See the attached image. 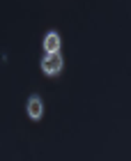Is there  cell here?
Segmentation results:
<instances>
[{
	"instance_id": "cell-1",
	"label": "cell",
	"mask_w": 131,
	"mask_h": 161,
	"mask_svg": "<svg viewBox=\"0 0 131 161\" xmlns=\"http://www.w3.org/2000/svg\"><path fill=\"white\" fill-rule=\"evenodd\" d=\"M62 55H60V51H46L41 58V71L46 76H57L62 71Z\"/></svg>"
},
{
	"instance_id": "cell-2",
	"label": "cell",
	"mask_w": 131,
	"mask_h": 161,
	"mask_svg": "<svg viewBox=\"0 0 131 161\" xmlns=\"http://www.w3.org/2000/svg\"><path fill=\"white\" fill-rule=\"evenodd\" d=\"M41 115H44V101H41V97L32 94V97L28 99V118L30 120H41Z\"/></svg>"
},
{
	"instance_id": "cell-3",
	"label": "cell",
	"mask_w": 131,
	"mask_h": 161,
	"mask_svg": "<svg viewBox=\"0 0 131 161\" xmlns=\"http://www.w3.org/2000/svg\"><path fill=\"white\" fill-rule=\"evenodd\" d=\"M44 51H60V35L55 30H51L44 37Z\"/></svg>"
}]
</instances>
